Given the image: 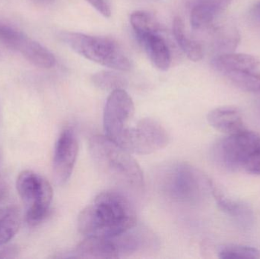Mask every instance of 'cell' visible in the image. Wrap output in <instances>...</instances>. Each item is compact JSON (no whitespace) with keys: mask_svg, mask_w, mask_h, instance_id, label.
<instances>
[{"mask_svg":"<svg viewBox=\"0 0 260 259\" xmlns=\"http://www.w3.org/2000/svg\"><path fill=\"white\" fill-rule=\"evenodd\" d=\"M137 224L136 211L121 192L108 190L98 195L78 217L79 232L86 237L111 238Z\"/></svg>","mask_w":260,"mask_h":259,"instance_id":"6da1fadb","label":"cell"},{"mask_svg":"<svg viewBox=\"0 0 260 259\" xmlns=\"http://www.w3.org/2000/svg\"><path fill=\"white\" fill-rule=\"evenodd\" d=\"M89 152L101 174L119 187L139 190L144 186L142 169L130 152L105 135L90 139Z\"/></svg>","mask_w":260,"mask_h":259,"instance_id":"7a4b0ae2","label":"cell"},{"mask_svg":"<svg viewBox=\"0 0 260 259\" xmlns=\"http://www.w3.org/2000/svg\"><path fill=\"white\" fill-rule=\"evenodd\" d=\"M212 158L226 170L260 175V135L247 129L227 135L213 146Z\"/></svg>","mask_w":260,"mask_h":259,"instance_id":"3957f363","label":"cell"},{"mask_svg":"<svg viewBox=\"0 0 260 259\" xmlns=\"http://www.w3.org/2000/svg\"><path fill=\"white\" fill-rule=\"evenodd\" d=\"M160 186L167 198L185 205L200 203L214 188L207 176L186 163H176L165 169Z\"/></svg>","mask_w":260,"mask_h":259,"instance_id":"277c9868","label":"cell"},{"mask_svg":"<svg viewBox=\"0 0 260 259\" xmlns=\"http://www.w3.org/2000/svg\"><path fill=\"white\" fill-rule=\"evenodd\" d=\"M64 42L76 53L103 66L120 71L131 69V63L118 44L108 38L78 32L62 33Z\"/></svg>","mask_w":260,"mask_h":259,"instance_id":"5b68a950","label":"cell"},{"mask_svg":"<svg viewBox=\"0 0 260 259\" xmlns=\"http://www.w3.org/2000/svg\"><path fill=\"white\" fill-rule=\"evenodd\" d=\"M16 188L27 209V223H41L48 215L53 200V188L50 182L35 172L24 170L17 178Z\"/></svg>","mask_w":260,"mask_h":259,"instance_id":"8992f818","label":"cell"},{"mask_svg":"<svg viewBox=\"0 0 260 259\" xmlns=\"http://www.w3.org/2000/svg\"><path fill=\"white\" fill-rule=\"evenodd\" d=\"M169 136L163 126L157 120L144 118L135 126H129L120 145L130 153L146 155L165 149Z\"/></svg>","mask_w":260,"mask_h":259,"instance_id":"52a82bcc","label":"cell"},{"mask_svg":"<svg viewBox=\"0 0 260 259\" xmlns=\"http://www.w3.org/2000/svg\"><path fill=\"white\" fill-rule=\"evenodd\" d=\"M134 103L124 89L110 94L104 113V126L106 136L120 144L129 127L134 115Z\"/></svg>","mask_w":260,"mask_h":259,"instance_id":"ba28073f","label":"cell"},{"mask_svg":"<svg viewBox=\"0 0 260 259\" xmlns=\"http://www.w3.org/2000/svg\"><path fill=\"white\" fill-rule=\"evenodd\" d=\"M79 152V143L74 130L67 128L61 132L55 146L53 170L55 182L63 185L73 173Z\"/></svg>","mask_w":260,"mask_h":259,"instance_id":"9c48e42d","label":"cell"},{"mask_svg":"<svg viewBox=\"0 0 260 259\" xmlns=\"http://www.w3.org/2000/svg\"><path fill=\"white\" fill-rule=\"evenodd\" d=\"M111 238L120 258L145 252L157 245L155 235L148 228L138 223L123 234Z\"/></svg>","mask_w":260,"mask_h":259,"instance_id":"30bf717a","label":"cell"},{"mask_svg":"<svg viewBox=\"0 0 260 259\" xmlns=\"http://www.w3.org/2000/svg\"><path fill=\"white\" fill-rule=\"evenodd\" d=\"M61 258H119L117 248L111 238L86 237L74 251Z\"/></svg>","mask_w":260,"mask_h":259,"instance_id":"8fae6325","label":"cell"},{"mask_svg":"<svg viewBox=\"0 0 260 259\" xmlns=\"http://www.w3.org/2000/svg\"><path fill=\"white\" fill-rule=\"evenodd\" d=\"M211 126L226 135H232L245 129L241 112L232 106H221L212 109L207 116Z\"/></svg>","mask_w":260,"mask_h":259,"instance_id":"7c38bea8","label":"cell"},{"mask_svg":"<svg viewBox=\"0 0 260 259\" xmlns=\"http://www.w3.org/2000/svg\"><path fill=\"white\" fill-rule=\"evenodd\" d=\"M212 65L217 71L224 75L229 71L239 70L257 71L260 66V61L251 55L232 52L217 54L212 59Z\"/></svg>","mask_w":260,"mask_h":259,"instance_id":"4fadbf2b","label":"cell"},{"mask_svg":"<svg viewBox=\"0 0 260 259\" xmlns=\"http://www.w3.org/2000/svg\"><path fill=\"white\" fill-rule=\"evenodd\" d=\"M212 194L213 195L217 205L224 214L235 220L243 228H250L253 223V210L247 204L241 201L229 199L214 187Z\"/></svg>","mask_w":260,"mask_h":259,"instance_id":"5bb4252c","label":"cell"},{"mask_svg":"<svg viewBox=\"0 0 260 259\" xmlns=\"http://www.w3.org/2000/svg\"><path fill=\"white\" fill-rule=\"evenodd\" d=\"M139 42L142 46L153 65L160 71H167L171 66V54L165 40L157 33L148 35Z\"/></svg>","mask_w":260,"mask_h":259,"instance_id":"9a60e30c","label":"cell"},{"mask_svg":"<svg viewBox=\"0 0 260 259\" xmlns=\"http://www.w3.org/2000/svg\"><path fill=\"white\" fill-rule=\"evenodd\" d=\"M19 52L29 62L39 68H50L56 64L54 55L30 38H27Z\"/></svg>","mask_w":260,"mask_h":259,"instance_id":"2e32d148","label":"cell"},{"mask_svg":"<svg viewBox=\"0 0 260 259\" xmlns=\"http://www.w3.org/2000/svg\"><path fill=\"white\" fill-rule=\"evenodd\" d=\"M173 33L179 47L190 60L198 62L203 58V49L201 44L186 35L184 24L180 17H176L173 21Z\"/></svg>","mask_w":260,"mask_h":259,"instance_id":"e0dca14e","label":"cell"},{"mask_svg":"<svg viewBox=\"0 0 260 259\" xmlns=\"http://www.w3.org/2000/svg\"><path fill=\"white\" fill-rule=\"evenodd\" d=\"M190 24L194 30L212 27L216 18L224 11L213 5L203 3H192Z\"/></svg>","mask_w":260,"mask_h":259,"instance_id":"ac0fdd59","label":"cell"},{"mask_svg":"<svg viewBox=\"0 0 260 259\" xmlns=\"http://www.w3.org/2000/svg\"><path fill=\"white\" fill-rule=\"evenodd\" d=\"M21 217L15 206L0 208V246L10 241L19 230Z\"/></svg>","mask_w":260,"mask_h":259,"instance_id":"d6986e66","label":"cell"},{"mask_svg":"<svg viewBox=\"0 0 260 259\" xmlns=\"http://www.w3.org/2000/svg\"><path fill=\"white\" fill-rule=\"evenodd\" d=\"M130 23L138 41L160 31V25L154 17L144 11H135L130 15Z\"/></svg>","mask_w":260,"mask_h":259,"instance_id":"ffe728a7","label":"cell"},{"mask_svg":"<svg viewBox=\"0 0 260 259\" xmlns=\"http://www.w3.org/2000/svg\"><path fill=\"white\" fill-rule=\"evenodd\" d=\"M232 85L247 92L260 93V72L259 71L239 70L223 75Z\"/></svg>","mask_w":260,"mask_h":259,"instance_id":"44dd1931","label":"cell"},{"mask_svg":"<svg viewBox=\"0 0 260 259\" xmlns=\"http://www.w3.org/2000/svg\"><path fill=\"white\" fill-rule=\"evenodd\" d=\"M91 79L94 86L111 92L116 90H125L128 85L127 80L124 76L115 71L106 70L94 73Z\"/></svg>","mask_w":260,"mask_h":259,"instance_id":"7402d4cb","label":"cell"},{"mask_svg":"<svg viewBox=\"0 0 260 259\" xmlns=\"http://www.w3.org/2000/svg\"><path fill=\"white\" fill-rule=\"evenodd\" d=\"M27 38L16 27L0 21V43L5 47L19 52Z\"/></svg>","mask_w":260,"mask_h":259,"instance_id":"603a6c76","label":"cell"},{"mask_svg":"<svg viewBox=\"0 0 260 259\" xmlns=\"http://www.w3.org/2000/svg\"><path fill=\"white\" fill-rule=\"evenodd\" d=\"M218 255L222 259H256L260 258V251L251 246L229 244L221 246Z\"/></svg>","mask_w":260,"mask_h":259,"instance_id":"cb8c5ba5","label":"cell"},{"mask_svg":"<svg viewBox=\"0 0 260 259\" xmlns=\"http://www.w3.org/2000/svg\"><path fill=\"white\" fill-rule=\"evenodd\" d=\"M86 1L105 18L111 17V6L108 0H86Z\"/></svg>","mask_w":260,"mask_h":259,"instance_id":"d4e9b609","label":"cell"},{"mask_svg":"<svg viewBox=\"0 0 260 259\" xmlns=\"http://www.w3.org/2000/svg\"><path fill=\"white\" fill-rule=\"evenodd\" d=\"M19 248L15 245L0 249V258H15L19 254Z\"/></svg>","mask_w":260,"mask_h":259,"instance_id":"484cf974","label":"cell"},{"mask_svg":"<svg viewBox=\"0 0 260 259\" xmlns=\"http://www.w3.org/2000/svg\"><path fill=\"white\" fill-rule=\"evenodd\" d=\"M192 3H203L213 5V6H217V7L224 11L229 7L232 0H192Z\"/></svg>","mask_w":260,"mask_h":259,"instance_id":"4316f807","label":"cell"},{"mask_svg":"<svg viewBox=\"0 0 260 259\" xmlns=\"http://www.w3.org/2000/svg\"><path fill=\"white\" fill-rule=\"evenodd\" d=\"M251 15L253 19L256 22L260 24V2L257 4L255 5L251 11Z\"/></svg>","mask_w":260,"mask_h":259,"instance_id":"83f0119b","label":"cell"},{"mask_svg":"<svg viewBox=\"0 0 260 259\" xmlns=\"http://www.w3.org/2000/svg\"><path fill=\"white\" fill-rule=\"evenodd\" d=\"M6 192V185L3 178L0 176V201L4 198Z\"/></svg>","mask_w":260,"mask_h":259,"instance_id":"f1b7e54d","label":"cell"},{"mask_svg":"<svg viewBox=\"0 0 260 259\" xmlns=\"http://www.w3.org/2000/svg\"><path fill=\"white\" fill-rule=\"evenodd\" d=\"M37 4L41 5V6H48L54 2V0H33Z\"/></svg>","mask_w":260,"mask_h":259,"instance_id":"f546056e","label":"cell"},{"mask_svg":"<svg viewBox=\"0 0 260 259\" xmlns=\"http://www.w3.org/2000/svg\"><path fill=\"white\" fill-rule=\"evenodd\" d=\"M259 94H260V93H259ZM257 108H258V111H259V114L260 115V95H259V98H258V100H257Z\"/></svg>","mask_w":260,"mask_h":259,"instance_id":"4dcf8cb0","label":"cell"}]
</instances>
